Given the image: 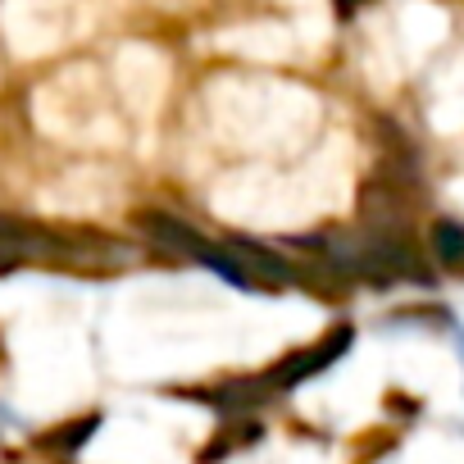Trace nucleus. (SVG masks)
<instances>
[{"instance_id":"nucleus-1","label":"nucleus","mask_w":464,"mask_h":464,"mask_svg":"<svg viewBox=\"0 0 464 464\" xmlns=\"http://www.w3.org/2000/svg\"><path fill=\"white\" fill-rule=\"evenodd\" d=\"M346 346H351V328L342 324V328H333L328 337H319L314 346L292 351L283 364H274L265 378H256L260 396H274V392H292V387H301L305 378H314V373H324L328 364H337V360L346 355Z\"/></svg>"},{"instance_id":"nucleus-2","label":"nucleus","mask_w":464,"mask_h":464,"mask_svg":"<svg viewBox=\"0 0 464 464\" xmlns=\"http://www.w3.org/2000/svg\"><path fill=\"white\" fill-rule=\"evenodd\" d=\"M432 256L450 269V274H464V223H432Z\"/></svg>"},{"instance_id":"nucleus-3","label":"nucleus","mask_w":464,"mask_h":464,"mask_svg":"<svg viewBox=\"0 0 464 464\" xmlns=\"http://www.w3.org/2000/svg\"><path fill=\"white\" fill-rule=\"evenodd\" d=\"M10 269H14V260H10L5 251H0V274H10Z\"/></svg>"},{"instance_id":"nucleus-4","label":"nucleus","mask_w":464,"mask_h":464,"mask_svg":"<svg viewBox=\"0 0 464 464\" xmlns=\"http://www.w3.org/2000/svg\"><path fill=\"white\" fill-rule=\"evenodd\" d=\"M337 5H342V10H355V5H360V0H337Z\"/></svg>"}]
</instances>
